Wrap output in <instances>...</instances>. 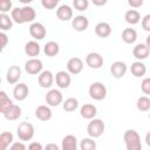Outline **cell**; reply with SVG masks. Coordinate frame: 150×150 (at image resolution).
Here are the masks:
<instances>
[{
	"label": "cell",
	"mask_w": 150,
	"mask_h": 150,
	"mask_svg": "<svg viewBox=\"0 0 150 150\" xmlns=\"http://www.w3.org/2000/svg\"><path fill=\"white\" fill-rule=\"evenodd\" d=\"M35 18H36L35 9L28 5L22 6V7H15V8H12V11H11L12 21H14L19 25H22L26 22H34Z\"/></svg>",
	"instance_id": "obj_1"
},
{
	"label": "cell",
	"mask_w": 150,
	"mask_h": 150,
	"mask_svg": "<svg viewBox=\"0 0 150 150\" xmlns=\"http://www.w3.org/2000/svg\"><path fill=\"white\" fill-rule=\"evenodd\" d=\"M123 139L127 150H142V142L139 134L134 129H128L124 131Z\"/></svg>",
	"instance_id": "obj_2"
},
{
	"label": "cell",
	"mask_w": 150,
	"mask_h": 150,
	"mask_svg": "<svg viewBox=\"0 0 150 150\" xmlns=\"http://www.w3.org/2000/svg\"><path fill=\"white\" fill-rule=\"evenodd\" d=\"M104 129L105 125L101 118H93L87 125V134L90 138H98L103 135Z\"/></svg>",
	"instance_id": "obj_3"
},
{
	"label": "cell",
	"mask_w": 150,
	"mask_h": 150,
	"mask_svg": "<svg viewBox=\"0 0 150 150\" xmlns=\"http://www.w3.org/2000/svg\"><path fill=\"white\" fill-rule=\"evenodd\" d=\"M34 132H35L34 127L29 122H21L16 128V135L19 139L22 142L30 141L34 137Z\"/></svg>",
	"instance_id": "obj_4"
},
{
	"label": "cell",
	"mask_w": 150,
	"mask_h": 150,
	"mask_svg": "<svg viewBox=\"0 0 150 150\" xmlns=\"http://www.w3.org/2000/svg\"><path fill=\"white\" fill-rule=\"evenodd\" d=\"M89 96L95 101H102L107 96V87L102 82H94L88 89Z\"/></svg>",
	"instance_id": "obj_5"
},
{
	"label": "cell",
	"mask_w": 150,
	"mask_h": 150,
	"mask_svg": "<svg viewBox=\"0 0 150 150\" xmlns=\"http://www.w3.org/2000/svg\"><path fill=\"white\" fill-rule=\"evenodd\" d=\"M45 100H46V103L48 107H57L62 103L63 101V96H62V93L57 89H50L46 96H45Z\"/></svg>",
	"instance_id": "obj_6"
},
{
	"label": "cell",
	"mask_w": 150,
	"mask_h": 150,
	"mask_svg": "<svg viewBox=\"0 0 150 150\" xmlns=\"http://www.w3.org/2000/svg\"><path fill=\"white\" fill-rule=\"evenodd\" d=\"M29 34L34 39V41L43 40L46 38L47 30H46V27L41 22H32L29 26Z\"/></svg>",
	"instance_id": "obj_7"
},
{
	"label": "cell",
	"mask_w": 150,
	"mask_h": 150,
	"mask_svg": "<svg viewBox=\"0 0 150 150\" xmlns=\"http://www.w3.org/2000/svg\"><path fill=\"white\" fill-rule=\"evenodd\" d=\"M103 56L98 53L91 52L86 56V64L91 69H100L103 66Z\"/></svg>",
	"instance_id": "obj_8"
},
{
	"label": "cell",
	"mask_w": 150,
	"mask_h": 150,
	"mask_svg": "<svg viewBox=\"0 0 150 150\" xmlns=\"http://www.w3.org/2000/svg\"><path fill=\"white\" fill-rule=\"evenodd\" d=\"M43 64L42 61L39 59H29L25 63V70L29 75H39L42 71Z\"/></svg>",
	"instance_id": "obj_9"
},
{
	"label": "cell",
	"mask_w": 150,
	"mask_h": 150,
	"mask_svg": "<svg viewBox=\"0 0 150 150\" xmlns=\"http://www.w3.org/2000/svg\"><path fill=\"white\" fill-rule=\"evenodd\" d=\"M54 81L56 82V86L61 89H66L70 86V82H71V77H70V74L66 70H60L56 73L55 77H54Z\"/></svg>",
	"instance_id": "obj_10"
},
{
	"label": "cell",
	"mask_w": 150,
	"mask_h": 150,
	"mask_svg": "<svg viewBox=\"0 0 150 150\" xmlns=\"http://www.w3.org/2000/svg\"><path fill=\"white\" fill-rule=\"evenodd\" d=\"M83 69V61L80 57H71L67 62V71L71 75H77Z\"/></svg>",
	"instance_id": "obj_11"
},
{
	"label": "cell",
	"mask_w": 150,
	"mask_h": 150,
	"mask_svg": "<svg viewBox=\"0 0 150 150\" xmlns=\"http://www.w3.org/2000/svg\"><path fill=\"white\" fill-rule=\"evenodd\" d=\"M127 70H128V67L123 61H115L110 66V73L115 79H122L125 75Z\"/></svg>",
	"instance_id": "obj_12"
},
{
	"label": "cell",
	"mask_w": 150,
	"mask_h": 150,
	"mask_svg": "<svg viewBox=\"0 0 150 150\" xmlns=\"http://www.w3.org/2000/svg\"><path fill=\"white\" fill-rule=\"evenodd\" d=\"M38 82L41 88H50L54 83V75L50 70H42L39 74Z\"/></svg>",
	"instance_id": "obj_13"
},
{
	"label": "cell",
	"mask_w": 150,
	"mask_h": 150,
	"mask_svg": "<svg viewBox=\"0 0 150 150\" xmlns=\"http://www.w3.org/2000/svg\"><path fill=\"white\" fill-rule=\"evenodd\" d=\"M28 94H29V89H28V86L26 83H18V84H15V87L13 89V97L16 101L26 100Z\"/></svg>",
	"instance_id": "obj_14"
},
{
	"label": "cell",
	"mask_w": 150,
	"mask_h": 150,
	"mask_svg": "<svg viewBox=\"0 0 150 150\" xmlns=\"http://www.w3.org/2000/svg\"><path fill=\"white\" fill-rule=\"evenodd\" d=\"M89 26V20L84 15H77L71 19V27L76 32H84Z\"/></svg>",
	"instance_id": "obj_15"
},
{
	"label": "cell",
	"mask_w": 150,
	"mask_h": 150,
	"mask_svg": "<svg viewBox=\"0 0 150 150\" xmlns=\"http://www.w3.org/2000/svg\"><path fill=\"white\" fill-rule=\"evenodd\" d=\"M21 77V68L19 66H11L6 73V80L9 84H16Z\"/></svg>",
	"instance_id": "obj_16"
},
{
	"label": "cell",
	"mask_w": 150,
	"mask_h": 150,
	"mask_svg": "<svg viewBox=\"0 0 150 150\" xmlns=\"http://www.w3.org/2000/svg\"><path fill=\"white\" fill-rule=\"evenodd\" d=\"M35 117H36L38 120H40V121H43V122L49 121V120L53 117V112H52L50 107L45 105V104L39 105V107L35 109Z\"/></svg>",
	"instance_id": "obj_17"
},
{
	"label": "cell",
	"mask_w": 150,
	"mask_h": 150,
	"mask_svg": "<svg viewBox=\"0 0 150 150\" xmlns=\"http://www.w3.org/2000/svg\"><path fill=\"white\" fill-rule=\"evenodd\" d=\"M149 54H150V48H148L145 46V43H137L134 47V49H132V55L138 61H142V60L148 59Z\"/></svg>",
	"instance_id": "obj_18"
},
{
	"label": "cell",
	"mask_w": 150,
	"mask_h": 150,
	"mask_svg": "<svg viewBox=\"0 0 150 150\" xmlns=\"http://www.w3.org/2000/svg\"><path fill=\"white\" fill-rule=\"evenodd\" d=\"M56 16L61 21H69L73 19V9L68 5H61L56 9Z\"/></svg>",
	"instance_id": "obj_19"
},
{
	"label": "cell",
	"mask_w": 150,
	"mask_h": 150,
	"mask_svg": "<svg viewBox=\"0 0 150 150\" xmlns=\"http://www.w3.org/2000/svg\"><path fill=\"white\" fill-rule=\"evenodd\" d=\"M96 114H97V108L94 104H90V103L83 104L80 109V115L84 120H93V118H95Z\"/></svg>",
	"instance_id": "obj_20"
},
{
	"label": "cell",
	"mask_w": 150,
	"mask_h": 150,
	"mask_svg": "<svg viewBox=\"0 0 150 150\" xmlns=\"http://www.w3.org/2000/svg\"><path fill=\"white\" fill-rule=\"evenodd\" d=\"M61 150H79L76 137L74 135H66L61 142Z\"/></svg>",
	"instance_id": "obj_21"
},
{
	"label": "cell",
	"mask_w": 150,
	"mask_h": 150,
	"mask_svg": "<svg viewBox=\"0 0 150 150\" xmlns=\"http://www.w3.org/2000/svg\"><path fill=\"white\" fill-rule=\"evenodd\" d=\"M95 34L98 36V38H108L110 34H111V26L108 23V22H104V21H101L98 22L96 26H95Z\"/></svg>",
	"instance_id": "obj_22"
},
{
	"label": "cell",
	"mask_w": 150,
	"mask_h": 150,
	"mask_svg": "<svg viewBox=\"0 0 150 150\" xmlns=\"http://www.w3.org/2000/svg\"><path fill=\"white\" fill-rule=\"evenodd\" d=\"M40 52H41V48H40V45L38 43V41L32 40V41L26 42V45H25L26 55L30 56L32 59H35V56H38L40 54Z\"/></svg>",
	"instance_id": "obj_23"
},
{
	"label": "cell",
	"mask_w": 150,
	"mask_h": 150,
	"mask_svg": "<svg viewBox=\"0 0 150 150\" xmlns=\"http://www.w3.org/2000/svg\"><path fill=\"white\" fill-rule=\"evenodd\" d=\"M130 71L135 77H142L146 74V67L142 61H136V62L131 63Z\"/></svg>",
	"instance_id": "obj_24"
},
{
	"label": "cell",
	"mask_w": 150,
	"mask_h": 150,
	"mask_svg": "<svg viewBox=\"0 0 150 150\" xmlns=\"http://www.w3.org/2000/svg\"><path fill=\"white\" fill-rule=\"evenodd\" d=\"M13 104H14L13 101L8 97V95L6 94V91L0 90V112L4 115Z\"/></svg>",
	"instance_id": "obj_25"
},
{
	"label": "cell",
	"mask_w": 150,
	"mask_h": 150,
	"mask_svg": "<svg viewBox=\"0 0 150 150\" xmlns=\"http://www.w3.org/2000/svg\"><path fill=\"white\" fill-rule=\"evenodd\" d=\"M59 52H60V46H59V43L55 42V41H48V42L45 45V47H43V53H45L47 56H49V57L56 56V55L59 54Z\"/></svg>",
	"instance_id": "obj_26"
},
{
	"label": "cell",
	"mask_w": 150,
	"mask_h": 150,
	"mask_svg": "<svg viewBox=\"0 0 150 150\" xmlns=\"http://www.w3.org/2000/svg\"><path fill=\"white\" fill-rule=\"evenodd\" d=\"M124 20L129 25H136L141 20V14L137 9H128L124 14Z\"/></svg>",
	"instance_id": "obj_27"
},
{
	"label": "cell",
	"mask_w": 150,
	"mask_h": 150,
	"mask_svg": "<svg viewBox=\"0 0 150 150\" xmlns=\"http://www.w3.org/2000/svg\"><path fill=\"white\" fill-rule=\"evenodd\" d=\"M122 40H123V42H125L128 45H131V43L136 42V40H137V32L134 28H125V29H123V32H122Z\"/></svg>",
	"instance_id": "obj_28"
},
{
	"label": "cell",
	"mask_w": 150,
	"mask_h": 150,
	"mask_svg": "<svg viewBox=\"0 0 150 150\" xmlns=\"http://www.w3.org/2000/svg\"><path fill=\"white\" fill-rule=\"evenodd\" d=\"M21 116V108L16 104H13L5 114H4V117L7 120V121H15L18 120L19 117Z\"/></svg>",
	"instance_id": "obj_29"
},
{
	"label": "cell",
	"mask_w": 150,
	"mask_h": 150,
	"mask_svg": "<svg viewBox=\"0 0 150 150\" xmlns=\"http://www.w3.org/2000/svg\"><path fill=\"white\" fill-rule=\"evenodd\" d=\"M13 134L11 131H4L0 134V150H7L13 143Z\"/></svg>",
	"instance_id": "obj_30"
},
{
	"label": "cell",
	"mask_w": 150,
	"mask_h": 150,
	"mask_svg": "<svg viewBox=\"0 0 150 150\" xmlns=\"http://www.w3.org/2000/svg\"><path fill=\"white\" fill-rule=\"evenodd\" d=\"M62 107H63V110L67 111V112L75 111L79 108V101L75 97L66 98V101H63V103H62Z\"/></svg>",
	"instance_id": "obj_31"
},
{
	"label": "cell",
	"mask_w": 150,
	"mask_h": 150,
	"mask_svg": "<svg viewBox=\"0 0 150 150\" xmlns=\"http://www.w3.org/2000/svg\"><path fill=\"white\" fill-rule=\"evenodd\" d=\"M136 107L139 111H149L150 110V98L149 96H141L137 98Z\"/></svg>",
	"instance_id": "obj_32"
},
{
	"label": "cell",
	"mask_w": 150,
	"mask_h": 150,
	"mask_svg": "<svg viewBox=\"0 0 150 150\" xmlns=\"http://www.w3.org/2000/svg\"><path fill=\"white\" fill-rule=\"evenodd\" d=\"M13 27V21L8 14L0 13V29L1 30H9Z\"/></svg>",
	"instance_id": "obj_33"
},
{
	"label": "cell",
	"mask_w": 150,
	"mask_h": 150,
	"mask_svg": "<svg viewBox=\"0 0 150 150\" xmlns=\"http://www.w3.org/2000/svg\"><path fill=\"white\" fill-rule=\"evenodd\" d=\"M80 149L81 150H96V142L94 138L84 137L80 142Z\"/></svg>",
	"instance_id": "obj_34"
},
{
	"label": "cell",
	"mask_w": 150,
	"mask_h": 150,
	"mask_svg": "<svg viewBox=\"0 0 150 150\" xmlns=\"http://www.w3.org/2000/svg\"><path fill=\"white\" fill-rule=\"evenodd\" d=\"M73 6L75 7L76 11H80V12H83L88 8L89 6V1L88 0H74L73 1Z\"/></svg>",
	"instance_id": "obj_35"
},
{
	"label": "cell",
	"mask_w": 150,
	"mask_h": 150,
	"mask_svg": "<svg viewBox=\"0 0 150 150\" xmlns=\"http://www.w3.org/2000/svg\"><path fill=\"white\" fill-rule=\"evenodd\" d=\"M12 1L11 0H0V13L7 14V12L12 11Z\"/></svg>",
	"instance_id": "obj_36"
},
{
	"label": "cell",
	"mask_w": 150,
	"mask_h": 150,
	"mask_svg": "<svg viewBox=\"0 0 150 150\" xmlns=\"http://www.w3.org/2000/svg\"><path fill=\"white\" fill-rule=\"evenodd\" d=\"M41 5L46 9H54L59 5V0H42Z\"/></svg>",
	"instance_id": "obj_37"
},
{
	"label": "cell",
	"mask_w": 150,
	"mask_h": 150,
	"mask_svg": "<svg viewBox=\"0 0 150 150\" xmlns=\"http://www.w3.org/2000/svg\"><path fill=\"white\" fill-rule=\"evenodd\" d=\"M141 89L143 91V94H145V96L150 95V79L149 77H145L142 83H141Z\"/></svg>",
	"instance_id": "obj_38"
},
{
	"label": "cell",
	"mask_w": 150,
	"mask_h": 150,
	"mask_svg": "<svg viewBox=\"0 0 150 150\" xmlns=\"http://www.w3.org/2000/svg\"><path fill=\"white\" fill-rule=\"evenodd\" d=\"M142 28L145 30V32H150V14H146L144 15V18L142 19Z\"/></svg>",
	"instance_id": "obj_39"
},
{
	"label": "cell",
	"mask_w": 150,
	"mask_h": 150,
	"mask_svg": "<svg viewBox=\"0 0 150 150\" xmlns=\"http://www.w3.org/2000/svg\"><path fill=\"white\" fill-rule=\"evenodd\" d=\"M8 43V36L6 33L4 32H0V53L4 50V48L7 46Z\"/></svg>",
	"instance_id": "obj_40"
},
{
	"label": "cell",
	"mask_w": 150,
	"mask_h": 150,
	"mask_svg": "<svg viewBox=\"0 0 150 150\" xmlns=\"http://www.w3.org/2000/svg\"><path fill=\"white\" fill-rule=\"evenodd\" d=\"M9 150H27L23 142H14L9 146Z\"/></svg>",
	"instance_id": "obj_41"
},
{
	"label": "cell",
	"mask_w": 150,
	"mask_h": 150,
	"mask_svg": "<svg viewBox=\"0 0 150 150\" xmlns=\"http://www.w3.org/2000/svg\"><path fill=\"white\" fill-rule=\"evenodd\" d=\"M128 5L132 8H138L143 5V0H128Z\"/></svg>",
	"instance_id": "obj_42"
},
{
	"label": "cell",
	"mask_w": 150,
	"mask_h": 150,
	"mask_svg": "<svg viewBox=\"0 0 150 150\" xmlns=\"http://www.w3.org/2000/svg\"><path fill=\"white\" fill-rule=\"evenodd\" d=\"M28 150H43V146L39 142H32L28 145Z\"/></svg>",
	"instance_id": "obj_43"
},
{
	"label": "cell",
	"mask_w": 150,
	"mask_h": 150,
	"mask_svg": "<svg viewBox=\"0 0 150 150\" xmlns=\"http://www.w3.org/2000/svg\"><path fill=\"white\" fill-rule=\"evenodd\" d=\"M43 150H60L59 145L55 144V143H47L45 146H43Z\"/></svg>",
	"instance_id": "obj_44"
},
{
	"label": "cell",
	"mask_w": 150,
	"mask_h": 150,
	"mask_svg": "<svg viewBox=\"0 0 150 150\" xmlns=\"http://www.w3.org/2000/svg\"><path fill=\"white\" fill-rule=\"evenodd\" d=\"M93 4L95 6H103L107 4V0H93Z\"/></svg>",
	"instance_id": "obj_45"
},
{
	"label": "cell",
	"mask_w": 150,
	"mask_h": 150,
	"mask_svg": "<svg viewBox=\"0 0 150 150\" xmlns=\"http://www.w3.org/2000/svg\"><path fill=\"white\" fill-rule=\"evenodd\" d=\"M149 137H150V134H146V137H145V141H146V144L150 145V141H149Z\"/></svg>",
	"instance_id": "obj_46"
},
{
	"label": "cell",
	"mask_w": 150,
	"mask_h": 150,
	"mask_svg": "<svg viewBox=\"0 0 150 150\" xmlns=\"http://www.w3.org/2000/svg\"><path fill=\"white\" fill-rule=\"evenodd\" d=\"M0 84H1V77H0Z\"/></svg>",
	"instance_id": "obj_47"
}]
</instances>
